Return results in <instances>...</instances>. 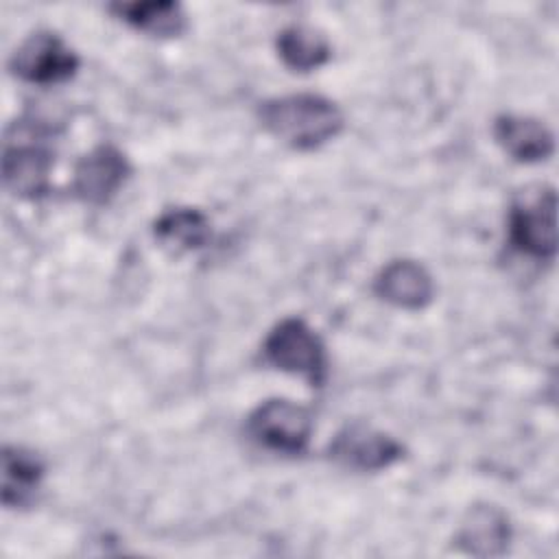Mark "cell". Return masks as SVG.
I'll return each instance as SVG.
<instances>
[{
  "mask_svg": "<svg viewBox=\"0 0 559 559\" xmlns=\"http://www.w3.org/2000/svg\"><path fill=\"white\" fill-rule=\"evenodd\" d=\"M260 124L280 142L297 151H312L343 129L338 105L321 94L275 96L258 107Z\"/></svg>",
  "mask_w": 559,
  "mask_h": 559,
  "instance_id": "cell-1",
  "label": "cell"
},
{
  "mask_svg": "<svg viewBox=\"0 0 559 559\" xmlns=\"http://www.w3.org/2000/svg\"><path fill=\"white\" fill-rule=\"evenodd\" d=\"M509 242L533 260H552L557 253V192L552 186L526 188L509 210Z\"/></svg>",
  "mask_w": 559,
  "mask_h": 559,
  "instance_id": "cell-2",
  "label": "cell"
},
{
  "mask_svg": "<svg viewBox=\"0 0 559 559\" xmlns=\"http://www.w3.org/2000/svg\"><path fill=\"white\" fill-rule=\"evenodd\" d=\"M262 354L275 369L295 373L312 386H321L328 378L325 345L299 317H286L275 323L262 343Z\"/></svg>",
  "mask_w": 559,
  "mask_h": 559,
  "instance_id": "cell-3",
  "label": "cell"
},
{
  "mask_svg": "<svg viewBox=\"0 0 559 559\" xmlns=\"http://www.w3.org/2000/svg\"><path fill=\"white\" fill-rule=\"evenodd\" d=\"M312 428L310 411L284 397L264 400L247 417L249 437L282 454H301L310 443Z\"/></svg>",
  "mask_w": 559,
  "mask_h": 559,
  "instance_id": "cell-4",
  "label": "cell"
},
{
  "mask_svg": "<svg viewBox=\"0 0 559 559\" xmlns=\"http://www.w3.org/2000/svg\"><path fill=\"white\" fill-rule=\"evenodd\" d=\"M79 55L52 31L31 33L11 55V72L33 85H57L76 74Z\"/></svg>",
  "mask_w": 559,
  "mask_h": 559,
  "instance_id": "cell-5",
  "label": "cell"
},
{
  "mask_svg": "<svg viewBox=\"0 0 559 559\" xmlns=\"http://www.w3.org/2000/svg\"><path fill=\"white\" fill-rule=\"evenodd\" d=\"M328 454L354 472H382L404 456V445L367 424H347L330 441Z\"/></svg>",
  "mask_w": 559,
  "mask_h": 559,
  "instance_id": "cell-6",
  "label": "cell"
},
{
  "mask_svg": "<svg viewBox=\"0 0 559 559\" xmlns=\"http://www.w3.org/2000/svg\"><path fill=\"white\" fill-rule=\"evenodd\" d=\"M131 175L127 155L114 144H98L87 151L72 173V194L90 205L109 203Z\"/></svg>",
  "mask_w": 559,
  "mask_h": 559,
  "instance_id": "cell-7",
  "label": "cell"
},
{
  "mask_svg": "<svg viewBox=\"0 0 559 559\" xmlns=\"http://www.w3.org/2000/svg\"><path fill=\"white\" fill-rule=\"evenodd\" d=\"M52 153L35 142L7 144L2 155L4 188L22 199H39L48 192Z\"/></svg>",
  "mask_w": 559,
  "mask_h": 559,
  "instance_id": "cell-8",
  "label": "cell"
},
{
  "mask_svg": "<svg viewBox=\"0 0 559 559\" xmlns=\"http://www.w3.org/2000/svg\"><path fill=\"white\" fill-rule=\"evenodd\" d=\"M373 290L395 308L421 310L432 301L435 282L424 264L415 260H393L376 275Z\"/></svg>",
  "mask_w": 559,
  "mask_h": 559,
  "instance_id": "cell-9",
  "label": "cell"
},
{
  "mask_svg": "<svg viewBox=\"0 0 559 559\" xmlns=\"http://www.w3.org/2000/svg\"><path fill=\"white\" fill-rule=\"evenodd\" d=\"M493 138L502 151L520 164H537L552 155L555 135L537 118L502 114L493 122Z\"/></svg>",
  "mask_w": 559,
  "mask_h": 559,
  "instance_id": "cell-10",
  "label": "cell"
},
{
  "mask_svg": "<svg viewBox=\"0 0 559 559\" xmlns=\"http://www.w3.org/2000/svg\"><path fill=\"white\" fill-rule=\"evenodd\" d=\"M44 478L41 459L20 445H4L2 450V504L7 509H22L35 500Z\"/></svg>",
  "mask_w": 559,
  "mask_h": 559,
  "instance_id": "cell-11",
  "label": "cell"
},
{
  "mask_svg": "<svg viewBox=\"0 0 559 559\" xmlns=\"http://www.w3.org/2000/svg\"><path fill=\"white\" fill-rule=\"evenodd\" d=\"M511 531L507 515L493 504H476L467 511L456 542L469 555L491 557L507 550Z\"/></svg>",
  "mask_w": 559,
  "mask_h": 559,
  "instance_id": "cell-12",
  "label": "cell"
},
{
  "mask_svg": "<svg viewBox=\"0 0 559 559\" xmlns=\"http://www.w3.org/2000/svg\"><path fill=\"white\" fill-rule=\"evenodd\" d=\"M153 234L170 253H188L203 249L212 240V225L197 207H170L157 216Z\"/></svg>",
  "mask_w": 559,
  "mask_h": 559,
  "instance_id": "cell-13",
  "label": "cell"
},
{
  "mask_svg": "<svg viewBox=\"0 0 559 559\" xmlns=\"http://www.w3.org/2000/svg\"><path fill=\"white\" fill-rule=\"evenodd\" d=\"M277 57L293 72H312L325 66L332 57L328 37L308 24H290L275 37Z\"/></svg>",
  "mask_w": 559,
  "mask_h": 559,
  "instance_id": "cell-14",
  "label": "cell"
},
{
  "mask_svg": "<svg viewBox=\"0 0 559 559\" xmlns=\"http://www.w3.org/2000/svg\"><path fill=\"white\" fill-rule=\"evenodd\" d=\"M116 17L129 26L153 37H177L186 31V13L179 2L151 0V2H118L109 7Z\"/></svg>",
  "mask_w": 559,
  "mask_h": 559,
  "instance_id": "cell-15",
  "label": "cell"
}]
</instances>
